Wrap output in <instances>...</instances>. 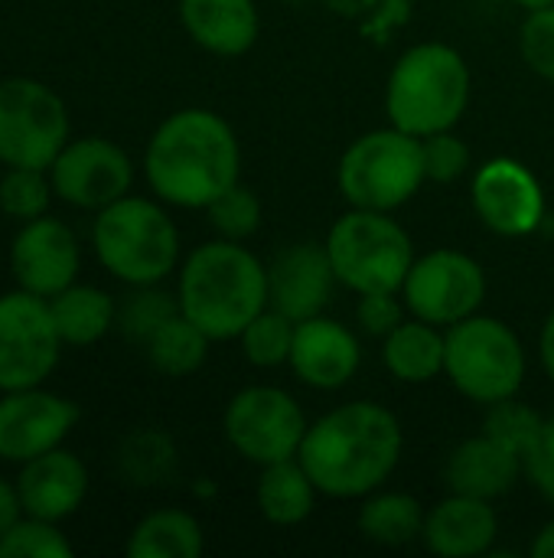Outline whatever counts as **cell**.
Wrapping results in <instances>:
<instances>
[{
  "instance_id": "cell-14",
  "label": "cell",
  "mask_w": 554,
  "mask_h": 558,
  "mask_svg": "<svg viewBox=\"0 0 554 558\" xmlns=\"http://www.w3.org/2000/svg\"><path fill=\"white\" fill-rule=\"evenodd\" d=\"M52 193L75 209H104L134 186V163L108 137H69L49 167Z\"/></svg>"
},
{
  "instance_id": "cell-16",
  "label": "cell",
  "mask_w": 554,
  "mask_h": 558,
  "mask_svg": "<svg viewBox=\"0 0 554 558\" xmlns=\"http://www.w3.org/2000/svg\"><path fill=\"white\" fill-rule=\"evenodd\" d=\"M82 268V252L75 232L52 216H36L23 222L10 242V275L16 288L56 298L69 284H75Z\"/></svg>"
},
{
  "instance_id": "cell-38",
  "label": "cell",
  "mask_w": 554,
  "mask_h": 558,
  "mask_svg": "<svg viewBox=\"0 0 554 558\" xmlns=\"http://www.w3.org/2000/svg\"><path fill=\"white\" fill-rule=\"evenodd\" d=\"M526 477L539 490V497L554 507V415L545 418V428L535 448L526 454Z\"/></svg>"
},
{
  "instance_id": "cell-12",
  "label": "cell",
  "mask_w": 554,
  "mask_h": 558,
  "mask_svg": "<svg viewBox=\"0 0 554 558\" xmlns=\"http://www.w3.org/2000/svg\"><path fill=\"white\" fill-rule=\"evenodd\" d=\"M62 347L49 298L23 288L0 294V392L42 386L59 366Z\"/></svg>"
},
{
  "instance_id": "cell-36",
  "label": "cell",
  "mask_w": 554,
  "mask_h": 558,
  "mask_svg": "<svg viewBox=\"0 0 554 558\" xmlns=\"http://www.w3.org/2000/svg\"><path fill=\"white\" fill-rule=\"evenodd\" d=\"M519 52L539 78L554 82V7L526 13L519 26Z\"/></svg>"
},
{
  "instance_id": "cell-6",
  "label": "cell",
  "mask_w": 554,
  "mask_h": 558,
  "mask_svg": "<svg viewBox=\"0 0 554 558\" xmlns=\"http://www.w3.org/2000/svg\"><path fill=\"white\" fill-rule=\"evenodd\" d=\"M428 183L421 137L385 124L359 134L340 157L336 186L356 209L398 213Z\"/></svg>"
},
{
  "instance_id": "cell-39",
  "label": "cell",
  "mask_w": 554,
  "mask_h": 558,
  "mask_svg": "<svg viewBox=\"0 0 554 558\" xmlns=\"http://www.w3.org/2000/svg\"><path fill=\"white\" fill-rule=\"evenodd\" d=\"M26 517L23 513V504H20V494H16V484H10L7 477H0V536L20 520Z\"/></svg>"
},
{
  "instance_id": "cell-27",
  "label": "cell",
  "mask_w": 554,
  "mask_h": 558,
  "mask_svg": "<svg viewBox=\"0 0 554 558\" xmlns=\"http://www.w3.org/2000/svg\"><path fill=\"white\" fill-rule=\"evenodd\" d=\"M206 549L202 526L186 510H153L127 536L124 553L131 558H199Z\"/></svg>"
},
{
  "instance_id": "cell-25",
  "label": "cell",
  "mask_w": 554,
  "mask_h": 558,
  "mask_svg": "<svg viewBox=\"0 0 554 558\" xmlns=\"http://www.w3.org/2000/svg\"><path fill=\"white\" fill-rule=\"evenodd\" d=\"M424 517H428V510L421 507V500L415 494L379 487L359 500L356 530L362 533V539H369L376 546L402 549V546H411L421 539Z\"/></svg>"
},
{
  "instance_id": "cell-29",
  "label": "cell",
  "mask_w": 554,
  "mask_h": 558,
  "mask_svg": "<svg viewBox=\"0 0 554 558\" xmlns=\"http://www.w3.org/2000/svg\"><path fill=\"white\" fill-rule=\"evenodd\" d=\"M294 333H297V324L274 311L271 304L238 333V343H242V353L245 360L255 366V369H278V366H287L291 363V347H294Z\"/></svg>"
},
{
  "instance_id": "cell-17",
  "label": "cell",
  "mask_w": 554,
  "mask_h": 558,
  "mask_svg": "<svg viewBox=\"0 0 554 558\" xmlns=\"http://www.w3.org/2000/svg\"><path fill=\"white\" fill-rule=\"evenodd\" d=\"M340 278L323 242H297L268 262V304L294 324L327 314Z\"/></svg>"
},
{
  "instance_id": "cell-30",
  "label": "cell",
  "mask_w": 554,
  "mask_h": 558,
  "mask_svg": "<svg viewBox=\"0 0 554 558\" xmlns=\"http://www.w3.org/2000/svg\"><path fill=\"white\" fill-rule=\"evenodd\" d=\"M206 219H209V226H212V232L219 239L248 242L261 229L264 206H261L258 193L238 180L235 186H229L219 199H212L206 206Z\"/></svg>"
},
{
  "instance_id": "cell-21",
  "label": "cell",
  "mask_w": 554,
  "mask_h": 558,
  "mask_svg": "<svg viewBox=\"0 0 554 558\" xmlns=\"http://www.w3.org/2000/svg\"><path fill=\"white\" fill-rule=\"evenodd\" d=\"M444 487L451 494L477 497V500H503L516 490V484L526 477V461L503 441L490 438L487 432L460 441L447 461H444Z\"/></svg>"
},
{
  "instance_id": "cell-33",
  "label": "cell",
  "mask_w": 554,
  "mask_h": 558,
  "mask_svg": "<svg viewBox=\"0 0 554 558\" xmlns=\"http://www.w3.org/2000/svg\"><path fill=\"white\" fill-rule=\"evenodd\" d=\"M52 183L49 170H33V167H7L0 177V209L10 219L29 222L36 216H46L52 203Z\"/></svg>"
},
{
  "instance_id": "cell-10",
  "label": "cell",
  "mask_w": 554,
  "mask_h": 558,
  "mask_svg": "<svg viewBox=\"0 0 554 558\" xmlns=\"http://www.w3.org/2000/svg\"><path fill=\"white\" fill-rule=\"evenodd\" d=\"M69 108L39 78L10 75L0 82V163L49 170L69 144Z\"/></svg>"
},
{
  "instance_id": "cell-26",
  "label": "cell",
  "mask_w": 554,
  "mask_h": 558,
  "mask_svg": "<svg viewBox=\"0 0 554 558\" xmlns=\"http://www.w3.org/2000/svg\"><path fill=\"white\" fill-rule=\"evenodd\" d=\"M56 330L65 347H91L118 324V301L95 284H69L49 298Z\"/></svg>"
},
{
  "instance_id": "cell-34",
  "label": "cell",
  "mask_w": 554,
  "mask_h": 558,
  "mask_svg": "<svg viewBox=\"0 0 554 558\" xmlns=\"http://www.w3.org/2000/svg\"><path fill=\"white\" fill-rule=\"evenodd\" d=\"M75 553L59 523L20 517L0 536V558H69Z\"/></svg>"
},
{
  "instance_id": "cell-13",
  "label": "cell",
  "mask_w": 554,
  "mask_h": 558,
  "mask_svg": "<svg viewBox=\"0 0 554 558\" xmlns=\"http://www.w3.org/2000/svg\"><path fill=\"white\" fill-rule=\"evenodd\" d=\"M470 203L480 222L503 239H526L545 222L549 203L539 177L516 157H493L470 173Z\"/></svg>"
},
{
  "instance_id": "cell-5",
  "label": "cell",
  "mask_w": 554,
  "mask_h": 558,
  "mask_svg": "<svg viewBox=\"0 0 554 558\" xmlns=\"http://www.w3.org/2000/svg\"><path fill=\"white\" fill-rule=\"evenodd\" d=\"M91 245L101 268L127 288L163 284L180 271V229L157 196H121L98 209Z\"/></svg>"
},
{
  "instance_id": "cell-3",
  "label": "cell",
  "mask_w": 554,
  "mask_h": 558,
  "mask_svg": "<svg viewBox=\"0 0 554 558\" xmlns=\"http://www.w3.org/2000/svg\"><path fill=\"white\" fill-rule=\"evenodd\" d=\"M176 301L216 343L238 340V333L268 307V265L245 242L216 235L180 262Z\"/></svg>"
},
{
  "instance_id": "cell-20",
  "label": "cell",
  "mask_w": 554,
  "mask_h": 558,
  "mask_svg": "<svg viewBox=\"0 0 554 558\" xmlns=\"http://www.w3.org/2000/svg\"><path fill=\"white\" fill-rule=\"evenodd\" d=\"M500 539V513L496 504L451 494L428 507L421 543L428 553L441 558H480L490 556Z\"/></svg>"
},
{
  "instance_id": "cell-24",
  "label": "cell",
  "mask_w": 554,
  "mask_h": 558,
  "mask_svg": "<svg viewBox=\"0 0 554 558\" xmlns=\"http://www.w3.org/2000/svg\"><path fill=\"white\" fill-rule=\"evenodd\" d=\"M258 484H255V507L258 513L281 530L300 526L313 517L317 500L323 497L313 484V477L307 474V468L291 458V461H278L268 468H258Z\"/></svg>"
},
{
  "instance_id": "cell-22",
  "label": "cell",
  "mask_w": 554,
  "mask_h": 558,
  "mask_svg": "<svg viewBox=\"0 0 554 558\" xmlns=\"http://www.w3.org/2000/svg\"><path fill=\"white\" fill-rule=\"evenodd\" d=\"M180 23L199 49L222 59L245 56L261 36L255 0H180Z\"/></svg>"
},
{
  "instance_id": "cell-19",
  "label": "cell",
  "mask_w": 554,
  "mask_h": 558,
  "mask_svg": "<svg viewBox=\"0 0 554 558\" xmlns=\"http://www.w3.org/2000/svg\"><path fill=\"white\" fill-rule=\"evenodd\" d=\"M16 494L26 517L62 523L78 513L88 497V468L78 454L52 448L26 464L16 474Z\"/></svg>"
},
{
  "instance_id": "cell-42",
  "label": "cell",
  "mask_w": 554,
  "mask_h": 558,
  "mask_svg": "<svg viewBox=\"0 0 554 558\" xmlns=\"http://www.w3.org/2000/svg\"><path fill=\"white\" fill-rule=\"evenodd\" d=\"M509 3L522 7L526 13H529V10H542V7H554V0H509Z\"/></svg>"
},
{
  "instance_id": "cell-8",
  "label": "cell",
  "mask_w": 554,
  "mask_h": 558,
  "mask_svg": "<svg viewBox=\"0 0 554 558\" xmlns=\"http://www.w3.org/2000/svg\"><path fill=\"white\" fill-rule=\"evenodd\" d=\"M447 383L473 405H496L522 392L529 353L522 337L500 317L473 314L447 327Z\"/></svg>"
},
{
  "instance_id": "cell-4",
  "label": "cell",
  "mask_w": 554,
  "mask_h": 558,
  "mask_svg": "<svg viewBox=\"0 0 554 558\" xmlns=\"http://www.w3.org/2000/svg\"><path fill=\"white\" fill-rule=\"evenodd\" d=\"M473 98V72L460 49L428 39L405 49L385 82L389 124L431 137L464 121Z\"/></svg>"
},
{
  "instance_id": "cell-15",
  "label": "cell",
  "mask_w": 554,
  "mask_h": 558,
  "mask_svg": "<svg viewBox=\"0 0 554 558\" xmlns=\"http://www.w3.org/2000/svg\"><path fill=\"white\" fill-rule=\"evenodd\" d=\"M78 425V405L42 386L0 396V461L26 464L62 441Z\"/></svg>"
},
{
  "instance_id": "cell-11",
  "label": "cell",
  "mask_w": 554,
  "mask_h": 558,
  "mask_svg": "<svg viewBox=\"0 0 554 558\" xmlns=\"http://www.w3.org/2000/svg\"><path fill=\"white\" fill-rule=\"evenodd\" d=\"M487 291L490 284L483 265L460 248H431L418 255L402 284L408 314L444 330L480 314Z\"/></svg>"
},
{
  "instance_id": "cell-18",
  "label": "cell",
  "mask_w": 554,
  "mask_h": 558,
  "mask_svg": "<svg viewBox=\"0 0 554 558\" xmlns=\"http://www.w3.org/2000/svg\"><path fill=\"white\" fill-rule=\"evenodd\" d=\"M294 376L320 392H336L349 386L362 366V343L353 327L330 314H317L297 324L291 363Z\"/></svg>"
},
{
  "instance_id": "cell-40",
  "label": "cell",
  "mask_w": 554,
  "mask_h": 558,
  "mask_svg": "<svg viewBox=\"0 0 554 558\" xmlns=\"http://www.w3.org/2000/svg\"><path fill=\"white\" fill-rule=\"evenodd\" d=\"M539 360H542L545 376L554 383V311L545 317V324L539 330Z\"/></svg>"
},
{
  "instance_id": "cell-35",
  "label": "cell",
  "mask_w": 554,
  "mask_h": 558,
  "mask_svg": "<svg viewBox=\"0 0 554 558\" xmlns=\"http://www.w3.org/2000/svg\"><path fill=\"white\" fill-rule=\"evenodd\" d=\"M421 154H424L428 183H454L473 173V150L454 128L421 137Z\"/></svg>"
},
{
  "instance_id": "cell-7",
  "label": "cell",
  "mask_w": 554,
  "mask_h": 558,
  "mask_svg": "<svg viewBox=\"0 0 554 558\" xmlns=\"http://www.w3.org/2000/svg\"><path fill=\"white\" fill-rule=\"evenodd\" d=\"M340 288L359 294L402 291L418 252L395 213L349 206L323 239Z\"/></svg>"
},
{
  "instance_id": "cell-1",
  "label": "cell",
  "mask_w": 554,
  "mask_h": 558,
  "mask_svg": "<svg viewBox=\"0 0 554 558\" xmlns=\"http://www.w3.org/2000/svg\"><path fill=\"white\" fill-rule=\"evenodd\" d=\"M405 454L398 415L369 399L343 402L310 422L297 461L317 490L333 500H362L385 487Z\"/></svg>"
},
{
  "instance_id": "cell-31",
  "label": "cell",
  "mask_w": 554,
  "mask_h": 558,
  "mask_svg": "<svg viewBox=\"0 0 554 558\" xmlns=\"http://www.w3.org/2000/svg\"><path fill=\"white\" fill-rule=\"evenodd\" d=\"M173 314H180L176 294L163 291L160 284H140L131 288V294L118 304V327L144 347L150 333L163 327Z\"/></svg>"
},
{
  "instance_id": "cell-41",
  "label": "cell",
  "mask_w": 554,
  "mask_h": 558,
  "mask_svg": "<svg viewBox=\"0 0 554 558\" xmlns=\"http://www.w3.org/2000/svg\"><path fill=\"white\" fill-rule=\"evenodd\" d=\"M532 558H554V517L535 533V539H532Z\"/></svg>"
},
{
  "instance_id": "cell-32",
  "label": "cell",
  "mask_w": 554,
  "mask_h": 558,
  "mask_svg": "<svg viewBox=\"0 0 554 558\" xmlns=\"http://www.w3.org/2000/svg\"><path fill=\"white\" fill-rule=\"evenodd\" d=\"M545 428V415H539L532 405H526L519 396L503 399L496 405H487V418H483V432L496 441H503L506 448H513L516 454H526L535 448L539 435Z\"/></svg>"
},
{
  "instance_id": "cell-2",
  "label": "cell",
  "mask_w": 554,
  "mask_h": 558,
  "mask_svg": "<svg viewBox=\"0 0 554 558\" xmlns=\"http://www.w3.org/2000/svg\"><path fill=\"white\" fill-rule=\"evenodd\" d=\"M144 177L160 203L206 213L212 199L242 180L238 134L212 108H180L150 134Z\"/></svg>"
},
{
  "instance_id": "cell-28",
  "label": "cell",
  "mask_w": 554,
  "mask_h": 558,
  "mask_svg": "<svg viewBox=\"0 0 554 558\" xmlns=\"http://www.w3.org/2000/svg\"><path fill=\"white\" fill-rule=\"evenodd\" d=\"M212 337L206 330H199L183 311L173 314L163 327H157L150 333V340L144 343V353L150 360V366L160 373V376H170V379H183V376H193L206 366L209 360V350H212Z\"/></svg>"
},
{
  "instance_id": "cell-23",
  "label": "cell",
  "mask_w": 554,
  "mask_h": 558,
  "mask_svg": "<svg viewBox=\"0 0 554 558\" xmlns=\"http://www.w3.org/2000/svg\"><path fill=\"white\" fill-rule=\"evenodd\" d=\"M447 363V330L421 317H405L382 340V366L395 383L428 386L444 376Z\"/></svg>"
},
{
  "instance_id": "cell-9",
  "label": "cell",
  "mask_w": 554,
  "mask_h": 558,
  "mask_svg": "<svg viewBox=\"0 0 554 558\" xmlns=\"http://www.w3.org/2000/svg\"><path fill=\"white\" fill-rule=\"evenodd\" d=\"M307 428V412L281 386H245L222 412V435L229 448L255 468L297 458Z\"/></svg>"
},
{
  "instance_id": "cell-37",
  "label": "cell",
  "mask_w": 554,
  "mask_h": 558,
  "mask_svg": "<svg viewBox=\"0 0 554 558\" xmlns=\"http://www.w3.org/2000/svg\"><path fill=\"white\" fill-rule=\"evenodd\" d=\"M408 317L402 291H372L356 298V324L362 333L385 340Z\"/></svg>"
}]
</instances>
